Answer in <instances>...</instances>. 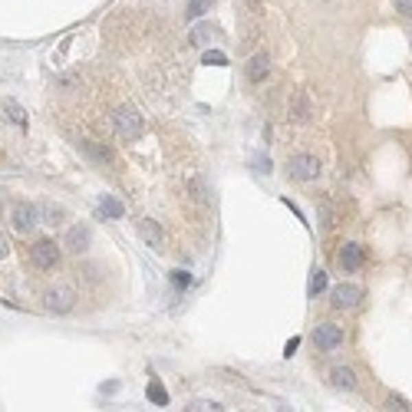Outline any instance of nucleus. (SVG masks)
Instances as JSON below:
<instances>
[{
  "label": "nucleus",
  "mask_w": 412,
  "mask_h": 412,
  "mask_svg": "<svg viewBox=\"0 0 412 412\" xmlns=\"http://www.w3.org/2000/svg\"><path fill=\"white\" fill-rule=\"evenodd\" d=\"M36 221H40V214H36V205H30V201H16L10 208V225L16 234H30L36 228Z\"/></svg>",
  "instance_id": "obj_5"
},
{
  "label": "nucleus",
  "mask_w": 412,
  "mask_h": 412,
  "mask_svg": "<svg viewBox=\"0 0 412 412\" xmlns=\"http://www.w3.org/2000/svg\"><path fill=\"white\" fill-rule=\"evenodd\" d=\"M297 346H300V336H294V340H287V346H284V353H287V356H290V353H294Z\"/></svg>",
  "instance_id": "obj_30"
},
{
  "label": "nucleus",
  "mask_w": 412,
  "mask_h": 412,
  "mask_svg": "<svg viewBox=\"0 0 412 412\" xmlns=\"http://www.w3.org/2000/svg\"><path fill=\"white\" fill-rule=\"evenodd\" d=\"M396 10L402 16H412V0H396Z\"/></svg>",
  "instance_id": "obj_28"
},
{
  "label": "nucleus",
  "mask_w": 412,
  "mask_h": 412,
  "mask_svg": "<svg viewBox=\"0 0 412 412\" xmlns=\"http://www.w3.org/2000/svg\"><path fill=\"white\" fill-rule=\"evenodd\" d=\"M76 146H80V152L86 155V159H93V162H99V165L113 162V152H109L106 142H96V139H80Z\"/></svg>",
  "instance_id": "obj_12"
},
{
  "label": "nucleus",
  "mask_w": 412,
  "mask_h": 412,
  "mask_svg": "<svg viewBox=\"0 0 412 412\" xmlns=\"http://www.w3.org/2000/svg\"><path fill=\"white\" fill-rule=\"evenodd\" d=\"M60 258H63V251H60V244H56L53 238H40V241H33L30 264L36 267V271H53V267H60Z\"/></svg>",
  "instance_id": "obj_2"
},
{
  "label": "nucleus",
  "mask_w": 412,
  "mask_h": 412,
  "mask_svg": "<svg viewBox=\"0 0 412 412\" xmlns=\"http://www.w3.org/2000/svg\"><path fill=\"white\" fill-rule=\"evenodd\" d=\"M360 300H363L360 284H340V287L330 290V307H333V310H353Z\"/></svg>",
  "instance_id": "obj_7"
},
{
  "label": "nucleus",
  "mask_w": 412,
  "mask_h": 412,
  "mask_svg": "<svg viewBox=\"0 0 412 412\" xmlns=\"http://www.w3.org/2000/svg\"><path fill=\"white\" fill-rule=\"evenodd\" d=\"M247 82H254V86H261L267 76H271V56L267 53H254L251 60H247Z\"/></svg>",
  "instance_id": "obj_9"
},
{
  "label": "nucleus",
  "mask_w": 412,
  "mask_h": 412,
  "mask_svg": "<svg viewBox=\"0 0 412 412\" xmlns=\"http://www.w3.org/2000/svg\"><path fill=\"white\" fill-rule=\"evenodd\" d=\"M7 254H10V244H7V238L0 234V258H7Z\"/></svg>",
  "instance_id": "obj_31"
},
{
  "label": "nucleus",
  "mask_w": 412,
  "mask_h": 412,
  "mask_svg": "<svg viewBox=\"0 0 412 412\" xmlns=\"http://www.w3.org/2000/svg\"><path fill=\"white\" fill-rule=\"evenodd\" d=\"M36 214H40L43 225H53V228L66 221V208L63 205H56V201H40V205H36Z\"/></svg>",
  "instance_id": "obj_14"
},
{
  "label": "nucleus",
  "mask_w": 412,
  "mask_h": 412,
  "mask_svg": "<svg viewBox=\"0 0 412 412\" xmlns=\"http://www.w3.org/2000/svg\"><path fill=\"white\" fill-rule=\"evenodd\" d=\"M317 211H320V225H323V228H333V208H330L327 198H317Z\"/></svg>",
  "instance_id": "obj_23"
},
{
  "label": "nucleus",
  "mask_w": 412,
  "mask_h": 412,
  "mask_svg": "<svg viewBox=\"0 0 412 412\" xmlns=\"http://www.w3.org/2000/svg\"><path fill=\"white\" fill-rule=\"evenodd\" d=\"M185 409H188V412H221L225 406H221V402H214V399H195V402H188Z\"/></svg>",
  "instance_id": "obj_22"
},
{
  "label": "nucleus",
  "mask_w": 412,
  "mask_h": 412,
  "mask_svg": "<svg viewBox=\"0 0 412 412\" xmlns=\"http://www.w3.org/2000/svg\"><path fill=\"white\" fill-rule=\"evenodd\" d=\"M63 247L69 251V254H86L89 247H93V228L89 225H73V228L66 231V238H63Z\"/></svg>",
  "instance_id": "obj_8"
},
{
  "label": "nucleus",
  "mask_w": 412,
  "mask_h": 412,
  "mask_svg": "<svg viewBox=\"0 0 412 412\" xmlns=\"http://www.w3.org/2000/svg\"><path fill=\"white\" fill-rule=\"evenodd\" d=\"M214 3H218V0H188V7H185V20H198V16H205Z\"/></svg>",
  "instance_id": "obj_20"
},
{
  "label": "nucleus",
  "mask_w": 412,
  "mask_h": 412,
  "mask_svg": "<svg viewBox=\"0 0 412 412\" xmlns=\"http://www.w3.org/2000/svg\"><path fill=\"white\" fill-rule=\"evenodd\" d=\"M290 119L300 122V126L313 119V102H310V96H307L304 89H297L294 96H290Z\"/></svg>",
  "instance_id": "obj_11"
},
{
  "label": "nucleus",
  "mask_w": 412,
  "mask_h": 412,
  "mask_svg": "<svg viewBox=\"0 0 412 412\" xmlns=\"http://www.w3.org/2000/svg\"><path fill=\"white\" fill-rule=\"evenodd\" d=\"M313 343H317L320 353L340 350V346H343V327H336V323H317V330H313Z\"/></svg>",
  "instance_id": "obj_6"
},
{
  "label": "nucleus",
  "mask_w": 412,
  "mask_h": 412,
  "mask_svg": "<svg viewBox=\"0 0 412 412\" xmlns=\"http://www.w3.org/2000/svg\"><path fill=\"white\" fill-rule=\"evenodd\" d=\"M218 33H221V30H218L214 23H201V27H195L188 36H192V47H205V43H208V40H214Z\"/></svg>",
  "instance_id": "obj_19"
},
{
  "label": "nucleus",
  "mask_w": 412,
  "mask_h": 412,
  "mask_svg": "<svg viewBox=\"0 0 412 412\" xmlns=\"http://www.w3.org/2000/svg\"><path fill=\"white\" fill-rule=\"evenodd\" d=\"M287 175L294 181H317L320 179V159L310 152H297L287 159Z\"/></svg>",
  "instance_id": "obj_3"
},
{
  "label": "nucleus",
  "mask_w": 412,
  "mask_h": 412,
  "mask_svg": "<svg viewBox=\"0 0 412 412\" xmlns=\"http://www.w3.org/2000/svg\"><path fill=\"white\" fill-rule=\"evenodd\" d=\"M205 63L208 66H228V56L218 53V49H208V53H205Z\"/></svg>",
  "instance_id": "obj_25"
},
{
  "label": "nucleus",
  "mask_w": 412,
  "mask_h": 412,
  "mask_svg": "<svg viewBox=\"0 0 412 412\" xmlns=\"http://www.w3.org/2000/svg\"><path fill=\"white\" fill-rule=\"evenodd\" d=\"M363 264H366V251H363V244H356V241L343 244V251H340V267H343V271H360Z\"/></svg>",
  "instance_id": "obj_13"
},
{
  "label": "nucleus",
  "mask_w": 412,
  "mask_h": 412,
  "mask_svg": "<svg viewBox=\"0 0 412 412\" xmlns=\"http://www.w3.org/2000/svg\"><path fill=\"white\" fill-rule=\"evenodd\" d=\"M146 396H148V402H152V406H159V409L168 406V389L162 386V379H152V382L146 386Z\"/></svg>",
  "instance_id": "obj_17"
},
{
  "label": "nucleus",
  "mask_w": 412,
  "mask_h": 412,
  "mask_svg": "<svg viewBox=\"0 0 412 412\" xmlns=\"http://www.w3.org/2000/svg\"><path fill=\"white\" fill-rule=\"evenodd\" d=\"M330 382H333L336 389H346V393H350V389H356V373L346 369V366H333V369H330Z\"/></svg>",
  "instance_id": "obj_16"
},
{
  "label": "nucleus",
  "mask_w": 412,
  "mask_h": 412,
  "mask_svg": "<svg viewBox=\"0 0 412 412\" xmlns=\"http://www.w3.org/2000/svg\"><path fill=\"white\" fill-rule=\"evenodd\" d=\"M0 113L7 115V119H10L14 126L27 129V109H23V106H20L16 99H3V102H0Z\"/></svg>",
  "instance_id": "obj_15"
},
{
  "label": "nucleus",
  "mask_w": 412,
  "mask_h": 412,
  "mask_svg": "<svg viewBox=\"0 0 412 412\" xmlns=\"http://www.w3.org/2000/svg\"><path fill=\"white\" fill-rule=\"evenodd\" d=\"M139 238H142L152 251H162L165 247V231L159 228V221H152V218H142V221H139Z\"/></svg>",
  "instance_id": "obj_10"
},
{
  "label": "nucleus",
  "mask_w": 412,
  "mask_h": 412,
  "mask_svg": "<svg viewBox=\"0 0 412 412\" xmlns=\"http://www.w3.org/2000/svg\"><path fill=\"white\" fill-rule=\"evenodd\" d=\"M76 290H73V284H53L47 294H43V304H47L49 313H69L76 307Z\"/></svg>",
  "instance_id": "obj_4"
},
{
  "label": "nucleus",
  "mask_w": 412,
  "mask_h": 412,
  "mask_svg": "<svg viewBox=\"0 0 412 412\" xmlns=\"http://www.w3.org/2000/svg\"><path fill=\"white\" fill-rule=\"evenodd\" d=\"M113 126H115V135H119L122 142H135V139H142V132H146V119H142V113H139L135 106H119L113 115Z\"/></svg>",
  "instance_id": "obj_1"
},
{
  "label": "nucleus",
  "mask_w": 412,
  "mask_h": 412,
  "mask_svg": "<svg viewBox=\"0 0 412 412\" xmlns=\"http://www.w3.org/2000/svg\"><path fill=\"white\" fill-rule=\"evenodd\" d=\"M99 214H102V218H122V214H126V205L113 195H102V201H99Z\"/></svg>",
  "instance_id": "obj_18"
},
{
  "label": "nucleus",
  "mask_w": 412,
  "mask_h": 412,
  "mask_svg": "<svg viewBox=\"0 0 412 412\" xmlns=\"http://www.w3.org/2000/svg\"><path fill=\"white\" fill-rule=\"evenodd\" d=\"M327 290V271H320V267H313L310 271V284H307V294L317 297Z\"/></svg>",
  "instance_id": "obj_21"
},
{
  "label": "nucleus",
  "mask_w": 412,
  "mask_h": 412,
  "mask_svg": "<svg viewBox=\"0 0 412 412\" xmlns=\"http://www.w3.org/2000/svg\"><path fill=\"white\" fill-rule=\"evenodd\" d=\"M80 76H60V80H56V86H60V89H76V86H80Z\"/></svg>",
  "instance_id": "obj_27"
},
{
  "label": "nucleus",
  "mask_w": 412,
  "mask_h": 412,
  "mask_svg": "<svg viewBox=\"0 0 412 412\" xmlns=\"http://www.w3.org/2000/svg\"><path fill=\"white\" fill-rule=\"evenodd\" d=\"M386 409H399V412H412V402L409 399H402V396H389V399H386Z\"/></svg>",
  "instance_id": "obj_24"
},
{
  "label": "nucleus",
  "mask_w": 412,
  "mask_h": 412,
  "mask_svg": "<svg viewBox=\"0 0 412 412\" xmlns=\"http://www.w3.org/2000/svg\"><path fill=\"white\" fill-rule=\"evenodd\" d=\"M172 284H175V287H188V284H192V274H188V271H172Z\"/></svg>",
  "instance_id": "obj_26"
},
{
  "label": "nucleus",
  "mask_w": 412,
  "mask_h": 412,
  "mask_svg": "<svg viewBox=\"0 0 412 412\" xmlns=\"http://www.w3.org/2000/svg\"><path fill=\"white\" fill-rule=\"evenodd\" d=\"M254 168L264 172V175H271V159H267V155H264V159H254Z\"/></svg>",
  "instance_id": "obj_29"
}]
</instances>
